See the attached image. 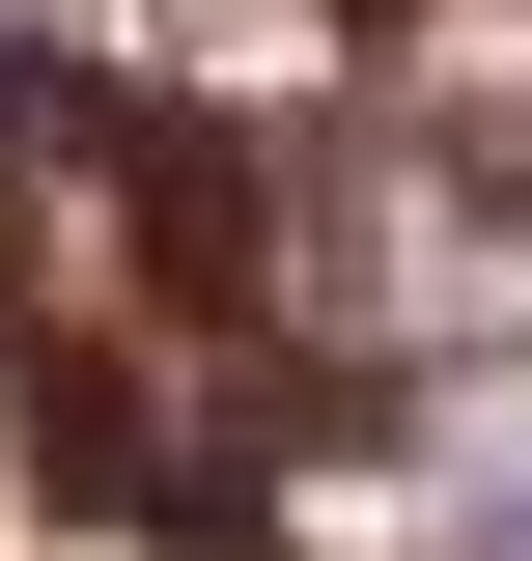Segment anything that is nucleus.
I'll return each instance as SVG.
<instances>
[{
    "instance_id": "obj_1",
    "label": "nucleus",
    "mask_w": 532,
    "mask_h": 561,
    "mask_svg": "<svg viewBox=\"0 0 532 561\" xmlns=\"http://www.w3.org/2000/svg\"><path fill=\"white\" fill-rule=\"evenodd\" d=\"M420 561H532V421H476V449H449V534H420Z\"/></svg>"
}]
</instances>
